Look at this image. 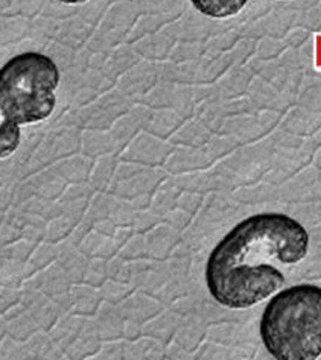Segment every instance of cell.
Segmentation results:
<instances>
[{
    "mask_svg": "<svg viewBox=\"0 0 321 360\" xmlns=\"http://www.w3.org/2000/svg\"><path fill=\"white\" fill-rule=\"evenodd\" d=\"M198 13L210 18H230L247 6L248 0H191Z\"/></svg>",
    "mask_w": 321,
    "mask_h": 360,
    "instance_id": "obj_5",
    "label": "cell"
},
{
    "mask_svg": "<svg viewBox=\"0 0 321 360\" xmlns=\"http://www.w3.org/2000/svg\"><path fill=\"white\" fill-rule=\"evenodd\" d=\"M0 90V160L13 155L20 146L22 131Z\"/></svg>",
    "mask_w": 321,
    "mask_h": 360,
    "instance_id": "obj_4",
    "label": "cell"
},
{
    "mask_svg": "<svg viewBox=\"0 0 321 360\" xmlns=\"http://www.w3.org/2000/svg\"><path fill=\"white\" fill-rule=\"evenodd\" d=\"M260 338L277 360L321 356V288L298 284L276 293L263 310Z\"/></svg>",
    "mask_w": 321,
    "mask_h": 360,
    "instance_id": "obj_2",
    "label": "cell"
},
{
    "mask_svg": "<svg viewBox=\"0 0 321 360\" xmlns=\"http://www.w3.org/2000/svg\"><path fill=\"white\" fill-rule=\"evenodd\" d=\"M58 2L65 4V5H81V4L89 2V0H58Z\"/></svg>",
    "mask_w": 321,
    "mask_h": 360,
    "instance_id": "obj_6",
    "label": "cell"
},
{
    "mask_svg": "<svg viewBox=\"0 0 321 360\" xmlns=\"http://www.w3.org/2000/svg\"><path fill=\"white\" fill-rule=\"evenodd\" d=\"M309 234L283 213L250 216L215 246L206 264V284L218 304L248 309L270 298L283 284L279 264L306 257Z\"/></svg>",
    "mask_w": 321,
    "mask_h": 360,
    "instance_id": "obj_1",
    "label": "cell"
},
{
    "mask_svg": "<svg viewBox=\"0 0 321 360\" xmlns=\"http://www.w3.org/2000/svg\"><path fill=\"white\" fill-rule=\"evenodd\" d=\"M58 85V65L40 52L18 53L0 69V90L18 125L51 117Z\"/></svg>",
    "mask_w": 321,
    "mask_h": 360,
    "instance_id": "obj_3",
    "label": "cell"
}]
</instances>
